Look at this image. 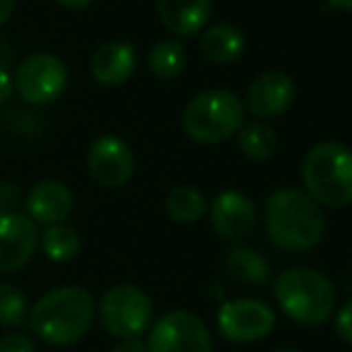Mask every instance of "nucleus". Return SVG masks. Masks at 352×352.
<instances>
[{"label": "nucleus", "instance_id": "nucleus-18", "mask_svg": "<svg viewBox=\"0 0 352 352\" xmlns=\"http://www.w3.org/2000/svg\"><path fill=\"white\" fill-rule=\"evenodd\" d=\"M199 51L206 60L218 63V65H228V63L237 60L245 53V36L232 24H216V27L206 29L201 34Z\"/></svg>", "mask_w": 352, "mask_h": 352}, {"label": "nucleus", "instance_id": "nucleus-31", "mask_svg": "<svg viewBox=\"0 0 352 352\" xmlns=\"http://www.w3.org/2000/svg\"><path fill=\"white\" fill-rule=\"evenodd\" d=\"M331 5H336L340 10H352V0H331Z\"/></svg>", "mask_w": 352, "mask_h": 352}, {"label": "nucleus", "instance_id": "nucleus-14", "mask_svg": "<svg viewBox=\"0 0 352 352\" xmlns=\"http://www.w3.org/2000/svg\"><path fill=\"white\" fill-rule=\"evenodd\" d=\"M27 218L34 226H60L74 209V197L63 182L43 180L29 192L27 201Z\"/></svg>", "mask_w": 352, "mask_h": 352}, {"label": "nucleus", "instance_id": "nucleus-25", "mask_svg": "<svg viewBox=\"0 0 352 352\" xmlns=\"http://www.w3.org/2000/svg\"><path fill=\"white\" fill-rule=\"evenodd\" d=\"M336 333L352 345V302L343 305L336 311Z\"/></svg>", "mask_w": 352, "mask_h": 352}, {"label": "nucleus", "instance_id": "nucleus-21", "mask_svg": "<svg viewBox=\"0 0 352 352\" xmlns=\"http://www.w3.org/2000/svg\"><path fill=\"white\" fill-rule=\"evenodd\" d=\"M187 65V53L185 46L175 38H166L158 41L156 46L148 51V70L158 79H175L180 77Z\"/></svg>", "mask_w": 352, "mask_h": 352}, {"label": "nucleus", "instance_id": "nucleus-1", "mask_svg": "<svg viewBox=\"0 0 352 352\" xmlns=\"http://www.w3.org/2000/svg\"><path fill=\"white\" fill-rule=\"evenodd\" d=\"M266 235L283 252L302 254L314 250L326 232L321 206L297 187H280L271 192L264 206Z\"/></svg>", "mask_w": 352, "mask_h": 352}, {"label": "nucleus", "instance_id": "nucleus-22", "mask_svg": "<svg viewBox=\"0 0 352 352\" xmlns=\"http://www.w3.org/2000/svg\"><path fill=\"white\" fill-rule=\"evenodd\" d=\"M38 245H41L43 254H46L51 261L65 264V261H72L74 256L79 254L82 240H79V232L74 230V228L60 223V226L46 228V232L38 237Z\"/></svg>", "mask_w": 352, "mask_h": 352}, {"label": "nucleus", "instance_id": "nucleus-16", "mask_svg": "<svg viewBox=\"0 0 352 352\" xmlns=\"http://www.w3.org/2000/svg\"><path fill=\"white\" fill-rule=\"evenodd\" d=\"M137 53L130 43L125 41H108L94 53L91 58V77L98 84L106 87H118L127 82L135 72Z\"/></svg>", "mask_w": 352, "mask_h": 352}, {"label": "nucleus", "instance_id": "nucleus-5", "mask_svg": "<svg viewBox=\"0 0 352 352\" xmlns=\"http://www.w3.org/2000/svg\"><path fill=\"white\" fill-rule=\"evenodd\" d=\"M245 125L242 101L230 91L211 89L187 103L182 113V130L192 142L218 144L230 140Z\"/></svg>", "mask_w": 352, "mask_h": 352}, {"label": "nucleus", "instance_id": "nucleus-4", "mask_svg": "<svg viewBox=\"0 0 352 352\" xmlns=\"http://www.w3.org/2000/svg\"><path fill=\"white\" fill-rule=\"evenodd\" d=\"M307 195L319 206L343 209L352 204V148L340 142H321L302 163Z\"/></svg>", "mask_w": 352, "mask_h": 352}, {"label": "nucleus", "instance_id": "nucleus-24", "mask_svg": "<svg viewBox=\"0 0 352 352\" xmlns=\"http://www.w3.org/2000/svg\"><path fill=\"white\" fill-rule=\"evenodd\" d=\"M0 352H36V345L27 333L10 331L0 338Z\"/></svg>", "mask_w": 352, "mask_h": 352}, {"label": "nucleus", "instance_id": "nucleus-26", "mask_svg": "<svg viewBox=\"0 0 352 352\" xmlns=\"http://www.w3.org/2000/svg\"><path fill=\"white\" fill-rule=\"evenodd\" d=\"M19 204V190L8 180H0V213H12Z\"/></svg>", "mask_w": 352, "mask_h": 352}, {"label": "nucleus", "instance_id": "nucleus-6", "mask_svg": "<svg viewBox=\"0 0 352 352\" xmlns=\"http://www.w3.org/2000/svg\"><path fill=\"white\" fill-rule=\"evenodd\" d=\"M98 319L103 329L120 340L140 338L151 329L153 302L137 285H113L98 305Z\"/></svg>", "mask_w": 352, "mask_h": 352}, {"label": "nucleus", "instance_id": "nucleus-8", "mask_svg": "<svg viewBox=\"0 0 352 352\" xmlns=\"http://www.w3.org/2000/svg\"><path fill=\"white\" fill-rule=\"evenodd\" d=\"M14 91L32 106L51 103L65 91L67 67L60 58L51 53H32L19 63L12 77Z\"/></svg>", "mask_w": 352, "mask_h": 352}, {"label": "nucleus", "instance_id": "nucleus-10", "mask_svg": "<svg viewBox=\"0 0 352 352\" xmlns=\"http://www.w3.org/2000/svg\"><path fill=\"white\" fill-rule=\"evenodd\" d=\"M87 166L94 182L108 187V190H118V187L127 185L135 173V153L120 137L106 135L98 137L89 146Z\"/></svg>", "mask_w": 352, "mask_h": 352}, {"label": "nucleus", "instance_id": "nucleus-11", "mask_svg": "<svg viewBox=\"0 0 352 352\" xmlns=\"http://www.w3.org/2000/svg\"><path fill=\"white\" fill-rule=\"evenodd\" d=\"M256 206L247 195L226 190L211 204V226L226 242H242L256 230Z\"/></svg>", "mask_w": 352, "mask_h": 352}, {"label": "nucleus", "instance_id": "nucleus-27", "mask_svg": "<svg viewBox=\"0 0 352 352\" xmlns=\"http://www.w3.org/2000/svg\"><path fill=\"white\" fill-rule=\"evenodd\" d=\"M111 352H148L146 343L140 338H130V340H120L111 348Z\"/></svg>", "mask_w": 352, "mask_h": 352}, {"label": "nucleus", "instance_id": "nucleus-28", "mask_svg": "<svg viewBox=\"0 0 352 352\" xmlns=\"http://www.w3.org/2000/svg\"><path fill=\"white\" fill-rule=\"evenodd\" d=\"M12 91H14V82H12V77H10L8 72L0 67V103H5L10 96H12Z\"/></svg>", "mask_w": 352, "mask_h": 352}, {"label": "nucleus", "instance_id": "nucleus-15", "mask_svg": "<svg viewBox=\"0 0 352 352\" xmlns=\"http://www.w3.org/2000/svg\"><path fill=\"white\" fill-rule=\"evenodd\" d=\"M163 27L177 36H195L211 17V0H156Z\"/></svg>", "mask_w": 352, "mask_h": 352}, {"label": "nucleus", "instance_id": "nucleus-29", "mask_svg": "<svg viewBox=\"0 0 352 352\" xmlns=\"http://www.w3.org/2000/svg\"><path fill=\"white\" fill-rule=\"evenodd\" d=\"M14 3H17V0H0V27L10 19V14H12V10H14Z\"/></svg>", "mask_w": 352, "mask_h": 352}, {"label": "nucleus", "instance_id": "nucleus-2", "mask_svg": "<svg viewBox=\"0 0 352 352\" xmlns=\"http://www.w3.org/2000/svg\"><path fill=\"white\" fill-rule=\"evenodd\" d=\"M96 305L84 287L65 285L46 292L27 314V324L43 343L67 348L82 340L91 329Z\"/></svg>", "mask_w": 352, "mask_h": 352}, {"label": "nucleus", "instance_id": "nucleus-30", "mask_svg": "<svg viewBox=\"0 0 352 352\" xmlns=\"http://www.w3.org/2000/svg\"><path fill=\"white\" fill-rule=\"evenodd\" d=\"M58 3L63 5V8H70V10H82V8H87L91 0H58Z\"/></svg>", "mask_w": 352, "mask_h": 352}, {"label": "nucleus", "instance_id": "nucleus-9", "mask_svg": "<svg viewBox=\"0 0 352 352\" xmlns=\"http://www.w3.org/2000/svg\"><path fill=\"white\" fill-rule=\"evenodd\" d=\"M218 333L230 343H256L266 338L276 326V311L254 297L223 302L216 314Z\"/></svg>", "mask_w": 352, "mask_h": 352}, {"label": "nucleus", "instance_id": "nucleus-19", "mask_svg": "<svg viewBox=\"0 0 352 352\" xmlns=\"http://www.w3.org/2000/svg\"><path fill=\"white\" fill-rule=\"evenodd\" d=\"M206 211H209V201L204 192L192 185L173 187L166 197V213L175 223H197L206 216Z\"/></svg>", "mask_w": 352, "mask_h": 352}, {"label": "nucleus", "instance_id": "nucleus-12", "mask_svg": "<svg viewBox=\"0 0 352 352\" xmlns=\"http://www.w3.org/2000/svg\"><path fill=\"white\" fill-rule=\"evenodd\" d=\"M36 250V226L17 211L0 213V274H10L27 266Z\"/></svg>", "mask_w": 352, "mask_h": 352}, {"label": "nucleus", "instance_id": "nucleus-17", "mask_svg": "<svg viewBox=\"0 0 352 352\" xmlns=\"http://www.w3.org/2000/svg\"><path fill=\"white\" fill-rule=\"evenodd\" d=\"M226 271L235 283L247 287H261L271 278V264L254 247L237 245L226 254Z\"/></svg>", "mask_w": 352, "mask_h": 352}, {"label": "nucleus", "instance_id": "nucleus-23", "mask_svg": "<svg viewBox=\"0 0 352 352\" xmlns=\"http://www.w3.org/2000/svg\"><path fill=\"white\" fill-rule=\"evenodd\" d=\"M27 297L10 283H0V326L12 331L19 329L27 321Z\"/></svg>", "mask_w": 352, "mask_h": 352}, {"label": "nucleus", "instance_id": "nucleus-13", "mask_svg": "<svg viewBox=\"0 0 352 352\" xmlns=\"http://www.w3.org/2000/svg\"><path fill=\"white\" fill-rule=\"evenodd\" d=\"M295 98V82L280 70H269L252 82L247 91V111L259 120L278 118Z\"/></svg>", "mask_w": 352, "mask_h": 352}, {"label": "nucleus", "instance_id": "nucleus-3", "mask_svg": "<svg viewBox=\"0 0 352 352\" xmlns=\"http://www.w3.org/2000/svg\"><path fill=\"white\" fill-rule=\"evenodd\" d=\"M274 297L283 314L302 326L326 324L338 307L333 280L309 266L280 271L274 280Z\"/></svg>", "mask_w": 352, "mask_h": 352}, {"label": "nucleus", "instance_id": "nucleus-32", "mask_svg": "<svg viewBox=\"0 0 352 352\" xmlns=\"http://www.w3.org/2000/svg\"><path fill=\"white\" fill-rule=\"evenodd\" d=\"M274 352H300V350H292V348H280V350H274Z\"/></svg>", "mask_w": 352, "mask_h": 352}, {"label": "nucleus", "instance_id": "nucleus-7", "mask_svg": "<svg viewBox=\"0 0 352 352\" xmlns=\"http://www.w3.org/2000/svg\"><path fill=\"white\" fill-rule=\"evenodd\" d=\"M146 348L148 352H213V338L199 314L175 309L148 329Z\"/></svg>", "mask_w": 352, "mask_h": 352}, {"label": "nucleus", "instance_id": "nucleus-20", "mask_svg": "<svg viewBox=\"0 0 352 352\" xmlns=\"http://www.w3.org/2000/svg\"><path fill=\"white\" fill-rule=\"evenodd\" d=\"M240 151L252 161H269L278 151V135L269 122H250L237 132Z\"/></svg>", "mask_w": 352, "mask_h": 352}]
</instances>
